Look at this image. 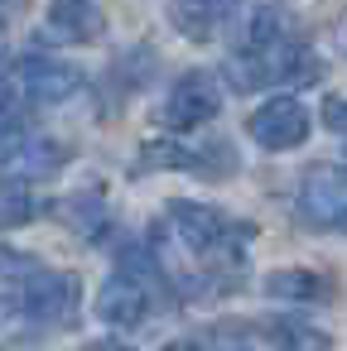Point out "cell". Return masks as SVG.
<instances>
[{
  "label": "cell",
  "mask_w": 347,
  "mask_h": 351,
  "mask_svg": "<svg viewBox=\"0 0 347 351\" xmlns=\"http://www.w3.org/2000/svg\"><path fill=\"white\" fill-rule=\"evenodd\" d=\"M265 293L275 303H313L328 293V279L313 269H275V274H265Z\"/></svg>",
  "instance_id": "cell-12"
},
{
  "label": "cell",
  "mask_w": 347,
  "mask_h": 351,
  "mask_svg": "<svg viewBox=\"0 0 347 351\" xmlns=\"http://www.w3.org/2000/svg\"><path fill=\"white\" fill-rule=\"evenodd\" d=\"M217 111H222V82H217V73L193 68V73H183V77L169 87V97H164V106H159V121H164L169 130H198V125H208Z\"/></svg>",
  "instance_id": "cell-3"
},
{
  "label": "cell",
  "mask_w": 347,
  "mask_h": 351,
  "mask_svg": "<svg viewBox=\"0 0 347 351\" xmlns=\"http://www.w3.org/2000/svg\"><path fill=\"white\" fill-rule=\"evenodd\" d=\"M280 351H328V337L309 322H275Z\"/></svg>",
  "instance_id": "cell-15"
},
{
  "label": "cell",
  "mask_w": 347,
  "mask_h": 351,
  "mask_svg": "<svg viewBox=\"0 0 347 351\" xmlns=\"http://www.w3.org/2000/svg\"><path fill=\"white\" fill-rule=\"evenodd\" d=\"M342 135H347V130H342Z\"/></svg>",
  "instance_id": "cell-22"
},
{
  "label": "cell",
  "mask_w": 347,
  "mask_h": 351,
  "mask_svg": "<svg viewBox=\"0 0 347 351\" xmlns=\"http://www.w3.org/2000/svg\"><path fill=\"white\" fill-rule=\"evenodd\" d=\"M82 351H131V341H87Z\"/></svg>",
  "instance_id": "cell-19"
},
{
  "label": "cell",
  "mask_w": 347,
  "mask_h": 351,
  "mask_svg": "<svg viewBox=\"0 0 347 351\" xmlns=\"http://www.w3.org/2000/svg\"><path fill=\"white\" fill-rule=\"evenodd\" d=\"M140 169H188V173H203V178H222L236 169V154L232 145H145L140 154Z\"/></svg>",
  "instance_id": "cell-7"
},
{
  "label": "cell",
  "mask_w": 347,
  "mask_h": 351,
  "mask_svg": "<svg viewBox=\"0 0 347 351\" xmlns=\"http://www.w3.org/2000/svg\"><path fill=\"white\" fill-rule=\"evenodd\" d=\"M58 217H63L78 236H97V231L107 226V197H102L97 188H82V193H73V197L58 202Z\"/></svg>",
  "instance_id": "cell-13"
},
{
  "label": "cell",
  "mask_w": 347,
  "mask_h": 351,
  "mask_svg": "<svg viewBox=\"0 0 347 351\" xmlns=\"http://www.w3.org/2000/svg\"><path fill=\"white\" fill-rule=\"evenodd\" d=\"M337 49H342V53H347V15H342V20H337Z\"/></svg>",
  "instance_id": "cell-21"
},
{
  "label": "cell",
  "mask_w": 347,
  "mask_h": 351,
  "mask_svg": "<svg viewBox=\"0 0 347 351\" xmlns=\"http://www.w3.org/2000/svg\"><path fill=\"white\" fill-rule=\"evenodd\" d=\"M309 111H304V101H294V97H270V101H260V111H251V121H246V130H251V140L260 145V149H294V145H304L309 140Z\"/></svg>",
  "instance_id": "cell-6"
},
{
  "label": "cell",
  "mask_w": 347,
  "mask_h": 351,
  "mask_svg": "<svg viewBox=\"0 0 347 351\" xmlns=\"http://www.w3.org/2000/svg\"><path fill=\"white\" fill-rule=\"evenodd\" d=\"M20 5H25V0H0V29H5V25L20 15Z\"/></svg>",
  "instance_id": "cell-18"
},
{
  "label": "cell",
  "mask_w": 347,
  "mask_h": 351,
  "mask_svg": "<svg viewBox=\"0 0 347 351\" xmlns=\"http://www.w3.org/2000/svg\"><path fill=\"white\" fill-rule=\"evenodd\" d=\"M68 164V149L49 135H25L5 159H0V178H10V183H44L54 173H63Z\"/></svg>",
  "instance_id": "cell-9"
},
{
  "label": "cell",
  "mask_w": 347,
  "mask_h": 351,
  "mask_svg": "<svg viewBox=\"0 0 347 351\" xmlns=\"http://www.w3.org/2000/svg\"><path fill=\"white\" fill-rule=\"evenodd\" d=\"M15 87L30 106H58V101L82 92V68H73L63 58H49V53H30L15 68Z\"/></svg>",
  "instance_id": "cell-5"
},
{
  "label": "cell",
  "mask_w": 347,
  "mask_h": 351,
  "mask_svg": "<svg viewBox=\"0 0 347 351\" xmlns=\"http://www.w3.org/2000/svg\"><path fill=\"white\" fill-rule=\"evenodd\" d=\"M294 212H299V221L309 231H337V226H347V169H333V164L309 169Z\"/></svg>",
  "instance_id": "cell-4"
},
{
  "label": "cell",
  "mask_w": 347,
  "mask_h": 351,
  "mask_svg": "<svg viewBox=\"0 0 347 351\" xmlns=\"http://www.w3.org/2000/svg\"><path fill=\"white\" fill-rule=\"evenodd\" d=\"M159 351H203L198 341H169V346H159Z\"/></svg>",
  "instance_id": "cell-20"
},
{
  "label": "cell",
  "mask_w": 347,
  "mask_h": 351,
  "mask_svg": "<svg viewBox=\"0 0 347 351\" xmlns=\"http://www.w3.org/2000/svg\"><path fill=\"white\" fill-rule=\"evenodd\" d=\"M313 77H318V58L304 49V39H294V29L275 44L232 53V87L236 92L275 87V82H313Z\"/></svg>",
  "instance_id": "cell-2"
},
{
  "label": "cell",
  "mask_w": 347,
  "mask_h": 351,
  "mask_svg": "<svg viewBox=\"0 0 347 351\" xmlns=\"http://www.w3.org/2000/svg\"><path fill=\"white\" fill-rule=\"evenodd\" d=\"M155 289L150 284H140V279H131V274H111L107 284H102V293H97V317L102 322H111V327H140L145 317H150V308H155Z\"/></svg>",
  "instance_id": "cell-8"
},
{
  "label": "cell",
  "mask_w": 347,
  "mask_h": 351,
  "mask_svg": "<svg viewBox=\"0 0 347 351\" xmlns=\"http://www.w3.org/2000/svg\"><path fill=\"white\" fill-rule=\"evenodd\" d=\"M169 231H174V241L188 255L212 260L208 269L241 265V250L251 241V226L246 221H232L227 212H217L208 202H169Z\"/></svg>",
  "instance_id": "cell-1"
},
{
  "label": "cell",
  "mask_w": 347,
  "mask_h": 351,
  "mask_svg": "<svg viewBox=\"0 0 347 351\" xmlns=\"http://www.w3.org/2000/svg\"><path fill=\"white\" fill-rule=\"evenodd\" d=\"M212 351H256V346H251L246 337H217V346H212Z\"/></svg>",
  "instance_id": "cell-17"
},
{
  "label": "cell",
  "mask_w": 347,
  "mask_h": 351,
  "mask_svg": "<svg viewBox=\"0 0 347 351\" xmlns=\"http://www.w3.org/2000/svg\"><path fill=\"white\" fill-rule=\"evenodd\" d=\"M236 5L241 0H169V25L193 44H208V39H217L227 29Z\"/></svg>",
  "instance_id": "cell-10"
},
{
  "label": "cell",
  "mask_w": 347,
  "mask_h": 351,
  "mask_svg": "<svg viewBox=\"0 0 347 351\" xmlns=\"http://www.w3.org/2000/svg\"><path fill=\"white\" fill-rule=\"evenodd\" d=\"M10 106H15V68L0 53V111H10Z\"/></svg>",
  "instance_id": "cell-16"
},
{
  "label": "cell",
  "mask_w": 347,
  "mask_h": 351,
  "mask_svg": "<svg viewBox=\"0 0 347 351\" xmlns=\"http://www.w3.org/2000/svg\"><path fill=\"white\" fill-rule=\"evenodd\" d=\"M39 217V197L30 183H10L0 178V231H15V226H30Z\"/></svg>",
  "instance_id": "cell-14"
},
{
  "label": "cell",
  "mask_w": 347,
  "mask_h": 351,
  "mask_svg": "<svg viewBox=\"0 0 347 351\" xmlns=\"http://www.w3.org/2000/svg\"><path fill=\"white\" fill-rule=\"evenodd\" d=\"M44 29L54 39H68V44H92L107 29V15H102L97 0H49Z\"/></svg>",
  "instance_id": "cell-11"
}]
</instances>
